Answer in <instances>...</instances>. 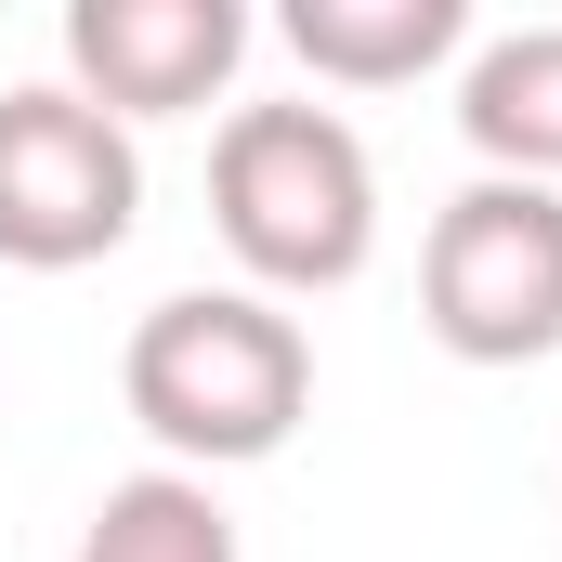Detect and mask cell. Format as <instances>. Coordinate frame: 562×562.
Wrapping results in <instances>:
<instances>
[{"label": "cell", "mask_w": 562, "mask_h": 562, "mask_svg": "<svg viewBox=\"0 0 562 562\" xmlns=\"http://www.w3.org/2000/svg\"><path fill=\"white\" fill-rule=\"evenodd\" d=\"M119 393H132L144 445L210 484V471L276 458L314 419V340L262 288H170L132 327V353H119Z\"/></svg>", "instance_id": "6da1fadb"}, {"label": "cell", "mask_w": 562, "mask_h": 562, "mask_svg": "<svg viewBox=\"0 0 562 562\" xmlns=\"http://www.w3.org/2000/svg\"><path fill=\"white\" fill-rule=\"evenodd\" d=\"M210 223L262 301H327L380 262V157L340 105H236L210 144Z\"/></svg>", "instance_id": "7a4b0ae2"}, {"label": "cell", "mask_w": 562, "mask_h": 562, "mask_svg": "<svg viewBox=\"0 0 562 562\" xmlns=\"http://www.w3.org/2000/svg\"><path fill=\"white\" fill-rule=\"evenodd\" d=\"M419 327L458 367H550L562 353V183L471 170V183L431 210Z\"/></svg>", "instance_id": "3957f363"}, {"label": "cell", "mask_w": 562, "mask_h": 562, "mask_svg": "<svg viewBox=\"0 0 562 562\" xmlns=\"http://www.w3.org/2000/svg\"><path fill=\"white\" fill-rule=\"evenodd\" d=\"M132 223H144V144L92 92L66 79L0 92V262L13 276H79L132 249Z\"/></svg>", "instance_id": "277c9868"}, {"label": "cell", "mask_w": 562, "mask_h": 562, "mask_svg": "<svg viewBox=\"0 0 562 562\" xmlns=\"http://www.w3.org/2000/svg\"><path fill=\"white\" fill-rule=\"evenodd\" d=\"M249 66L236 0H66V92H92L119 132L132 119H196Z\"/></svg>", "instance_id": "5b68a950"}, {"label": "cell", "mask_w": 562, "mask_h": 562, "mask_svg": "<svg viewBox=\"0 0 562 562\" xmlns=\"http://www.w3.org/2000/svg\"><path fill=\"white\" fill-rule=\"evenodd\" d=\"M458 132L510 183H562V26H497L458 66Z\"/></svg>", "instance_id": "8992f818"}, {"label": "cell", "mask_w": 562, "mask_h": 562, "mask_svg": "<svg viewBox=\"0 0 562 562\" xmlns=\"http://www.w3.org/2000/svg\"><path fill=\"white\" fill-rule=\"evenodd\" d=\"M276 40L327 79V92H406L471 40V0H288Z\"/></svg>", "instance_id": "52a82bcc"}, {"label": "cell", "mask_w": 562, "mask_h": 562, "mask_svg": "<svg viewBox=\"0 0 562 562\" xmlns=\"http://www.w3.org/2000/svg\"><path fill=\"white\" fill-rule=\"evenodd\" d=\"M66 562H249V550H236V510L196 471H132V484L92 497V524H79Z\"/></svg>", "instance_id": "ba28073f"}]
</instances>
